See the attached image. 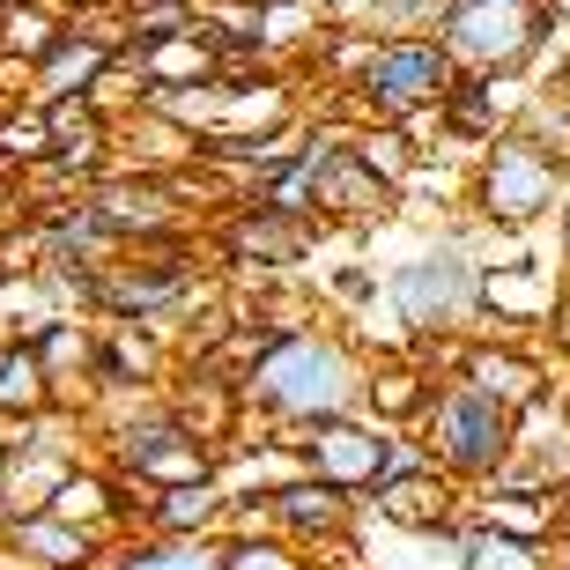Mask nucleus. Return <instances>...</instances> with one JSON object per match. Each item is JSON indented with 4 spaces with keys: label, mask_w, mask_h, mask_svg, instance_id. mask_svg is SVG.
Listing matches in <instances>:
<instances>
[{
    "label": "nucleus",
    "mask_w": 570,
    "mask_h": 570,
    "mask_svg": "<svg viewBox=\"0 0 570 570\" xmlns=\"http://www.w3.org/2000/svg\"><path fill=\"white\" fill-rule=\"evenodd\" d=\"M245 393H253L267 415L312 430V423H326V415H356L363 379H356V363H348V348H341L334 334H282V341H267V356L253 363Z\"/></svg>",
    "instance_id": "obj_1"
},
{
    "label": "nucleus",
    "mask_w": 570,
    "mask_h": 570,
    "mask_svg": "<svg viewBox=\"0 0 570 570\" xmlns=\"http://www.w3.org/2000/svg\"><path fill=\"white\" fill-rule=\"evenodd\" d=\"M430 452L452 482H497L519 452V407H504L466 379H444L430 393Z\"/></svg>",
    "instance_id": "obj_2"
},
{
    "label": "nucleus",
    "mask_w": 570,
    "mask_h": 570,
    "mask_svg": "<svg viewBox=\"0 0 570 570\" xmlns=\"http://www.w3.org/2000/svg\"><path fill=\"white\" fill-rule=\"evenodd\" d=\"M438 38L466 75H527L556 38V8L549 0H452Z\"/></svg>",
    "instance_id": "obj_3"
},
{
    "label": "nucleus",
    "mask_w": 570,
    "mask_h": 570,
    "mask_svg": "<svg viewBox=\"0 0 570 570\" xmlns=\"http://www.w3.org/2000/svg\"><path fill=\"white\" fill-rule=\"evenodd\" d=\"M563 186H570V164H556L533 134L504 127L497 141H489V156L474 164L466 200H474V215L497 223V230H533L541 215L563 208Z\"/></svg>",
    "instance_id": "obj_4"
},
{
    "label": "nucleus",
    "mask_w": 570,
    "mask_h": 570,
    "mask_svg": "<svg viewBox=\"0 0 570 570\" xmlns=\"http://www.w3.org/2000/svg\"><path fill=\"white\" fill-rule=\"evenodd\" d=\"M482 267L460 245V237H444V245H423V253H407L385 282L393 296V312L415 326V334H452V326H474L482 318Z\"/></svg>",
    "instance_id": "obj_5"
},
{
    "label": "nucleus",
    "mask_w": 570,
    "mask_h": 570,
    "mask_svg": "<svg viewBox=\"0 0 570 570\" xmlns=\"http://www.w3.org/2000/svg\"><path fill=\"white\" fill-rule=\"evenodd\" d=\"M460 82V60L444 52V38H379L356 67V89L385 119H407L423 105H444V89Z\"/></svg>",
    "instance_id": "obj_6"
},
{
    "label": "nucleus",
    "mask_w": 570,
    "mask_h": 570,
    "mask_svg": "<svg viewBox=\"0 0 570 570\" xmlns=\"http://www.w3.org/2000/svg\"><path fill=\"white\" fill-rule=\"evenodd\" d=\"M312 208L318 215H385L393 208V178H385L356 141H312Z\"/></svg>",
    "instance_id": "obj_7"
},
{
    "label": "nucleus",
    "mask_w": 570,
    "mask_h": 570,
    "mask_svg": "<svg viewBox=\"0 0 570 570\" xmlns=\"http://www.w3.org/2000/svg\"><path fill=\"white\" fill-rule=\"evenodd\" d=\"M385 452H393V423H363V415H326V423H312V438H304V460H312V474H326V482L341 489H371L385 474Z\"/></svg>",
    "instance_id": "obj_8"
},
{
    "label": "nucleus",
    "mask_w": 570,
    "mask_h": 570,
    "mask_svg": "<svg viewBox=\"0 0 570 570\" xmlns=\"http://www.w3.org/2000/svg\"><path fill=\"white\" fill-rule=\"evenodd\" d=\"M563 304V282L541 259H489L482 267V318L489 326H549Z\"/></svg>",
    "instance_id": "obj_9"
},
{
    "label": "nucleus",
    "mask_w": 570,
    "mask_h": 570,
    "mask_svg": "<svg viewBox=\"0 0 570 570\" xmlns=\"http://www.w3.org/2000/svg\"><path fill=\"white\" fill-rule=\"evenodd\" d=\"M452 379L497 393L504 407H527L533 393H549V363L533 356V348H519V341H466L460 363H452Z\"/></svg>",
    "instance_id": "obj_10"
},
{
    "label": "nucleus",
    "mask_w": 570,
    "mask_h": 570,
    "mask_svg": "<svg viewBox=\"0 0 570 570\" xmlns=\"http://www.w3.org/2000/svg\"><path fill=\"white\" fill-rule=\"evenodd\" d=\"M267 504H275V519L289 533H304V541H334V533L348 527V489L326 482V474H289L282 489H267Z\"/></svg>",
    "instance_id": "obj_11"
},
{
    "label": "nucleus",
    "mask_w": 570,
    "mask_h": 570,
    "mask_svg": "<svg viewBox=\"0 0 570 570\" xmlns=\"http://www.w3.org/2000/svg\"><path fill=\"white\" fill-rule=\"evenodd\" d=\"M504 75H466L460 67V82L444 89V127H452V141H497V134L519 119V111H504Z\"/></svg>",
    "instance_id": "obj_12"
},
{
    "label": "nucleus",
    "mask_w": 570,
    "mask_h": 570,
    "mask_svg": "<svg viewBox=\"0 0 570 570\" xmlns=\"http://www.w3.org/2000/svg\"><path fill=\"white\" fill-rule=\"evenodd\" d=\"M8 541H16V556H30L45 570H82L89 563V527H75L67 511H22L16 527H8Z\"/></svg>",
    "instance_id": "obj_13"
},
{
    "label": "nucleus",
    "mask_w": 570,
    "mask_h": 570,
    "mask_svg": "<svg viewBox=\"0 0 570 570\" xmlns=\"http://www.w3.org/2000/svg\"><path fill=\"white\" fill-rule=\"evenodd\" d=\"M304 245H312V215H304V208H275V200H259V208L237 223V253H245V259H267V267L296 259Z\"/></svg>",
    "instance_id": "obj_14"
},
{
    "label": "nucleus",
    "mask_w": 570,
    "mask_h": 570,
    "mask_svg": "<svg viewBox=\"0 0 570 570\" xmlns=\"http://www.w3.org/2000/svg\"><path fill=\"white\" fill-rule=\"evenodd\" d=\"M452 556H460V570H549V549L541 541H527V533H504V527H466L460 541H452Z\"/></svg>",
    "instance_id": "obj_15"
},
{
    "label": "nucleus",
    "mask_w": 570,
    "mask_h": 570,
    "mask_svg": "<svg viewBox=\"0 0 570 570\" xmlns=\"http://www.w3.org/2000/svg\"><path fill=\"white\" fill-rule=\"evenodd\" d=\"M444 497H452V489L438 482V474H401V482H379L371 489V504L385 511V519H407V527H444Z\"/></svg>",
    "instance_id": "obj_16"
},
{
    "label": "nucleus",
    "mask_w": 570,
    "mask_h": 570,
    "mask_svg": "<svg viewBox=\"0 0 570 570\" xmlns=\"http://www.w3.org/2000/svg\"><path fill=\"white\" fill-rule=\"evenodd\" d=\"M363 385H371V415H379V423L430 415V379L423 371H401V363H393V371H379V379H363Z\"/></svg>",
    "instance_id": "obj_17"
},
{
    "label": "nucleus",
    "mask_w": 570,
    "mask_h": 570,
    "mask_svg": "<svg viewBox=\"0 0 570 570\" xmlns=\"http://www.w3.org/2000/svg\"><path fill=\"white\" fill-rule=\"evenodd\" d=\"M45 401V356L38 348H0V415H30Z\"/></svg>",
    "instance_id": "obj_18"
},
{
    "label": "nucleus",
    "mask_w": 570,
    "mask_h": 570,
    "mask_svg": "<svg viewBox=\"0 0 570 570\" xmlns=\"http://www.w3.org/2000/svg\"><path fill=\"white\" fill-rule=\"evenodd\" d=\"M230 556L208 549V541H193V533H170V541H156V549H134L119 570H223Z\"/></svg>",
    "instance_id": "obj_19"
},
{
    "label": "nucleus",
    "mask_w": 570,
    "mask_h": 570,
    "mask_svg": "<svg viewBox=\"0 0 570 570\" xmlns=\"http://www.w3.org/2000/svg\"><path fill=\"white\" fill-rule=\"evenodd\" d=\"M215 504H223V497H215L208 482H178V489L164 497V511H156V519H164L170 533H200V527L215 519Z\"/></svg>",
    "instance_id": "obj_20"
},
{
    "label": "nucleus",
    "mask_w": 570,
    "mask_h": 570,
    "mask_svg": "<svg viewBox=\"0 0 570 570\" xmlns=\"http://www.w3.org/2000/svg\"><path fill=\"white\" fill-rule=\"evenodd\" d=\"M97 67H105V52H97V45H75V52H52V60H45V89H52V97H67V89H89V75H97Z\"/></svg>",
    "instance_id": "obj_21"
},
{
    "label": "nucleus",
    "mask_w": 570,
    "mask_h": 570,
    "mask_svg": "<svg viewBox=\"0 0 570 570\" xmlns=\"http://www.w3.org/2000/svg\"><path fill=\"white\" fill-rule=\"evenodd\" d=\"M363 156H371V164H379L385 170V178H393V186H401V178H407V141H401V134H393V127H385V134H363Z\"/></svg>",
    "instance_id": "obj_22"
},
{
    "label": "nucleus",
    "mask_w": 570,
    "mask_h": 570,
    "mask_svg": "<svg viewBox=\"0 0 570 570\" xmlns=\"http://www.w3.org/2000/svg\"><path fill=\"white\" fill-rule=\"evenodd\" d=\"M223 570H296V563H289V549H275V541H245V549H230Z\"/></svg>",
    "instance_id": "obj_23"
},
{
    "label": "nucleus",
    "mask_w": 570,
    "mask_h": 570,
    "mask_svg": "<svg viewBox=\"0 0 570 570\" xmlns=\"http://www.w3.org/2000/svg\"><path fill=\"white\" fill-rule=\"evenodd\" d=\"M8 45H22V52H45V45H52L38 8H16V16H8Z\"/></svg>",
    "instance_id": "obj_24"
},
{
    "label": "nucleus",
    "mask_w": 570,
    "mask_h": 570,
    "mask_svg": "<svg viewBox=\"0 0 570 570\" xmlns=\"http://www.w3.org/2000/svg\"><path fill=\"white\" fill-rule=\"evenodd\" d=\"M45 134H52V141H67V148H82V141H89V134H97V127H89V111H82V105H60V111H52V127H45Z\"/></svg>",
    "instance_id": "obj_25"
},
{
    "label": "nucleus",
    "mask_w": 570,
    "mask_h": 570,
    "mask_svg": "<svg viewBox=\"0 0 570 570\" xmlns=\"http://www.w3.org/2000/svg\"><path fill=\"white\" fill-rule=\"evenodd\" d=\"M556 237H563V259H570V186H563V208H556Z\"/></svg>",
    "instance_id": "obj_26"
}]
</instances>
